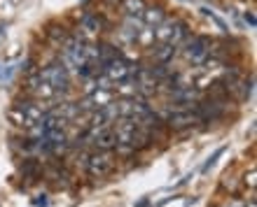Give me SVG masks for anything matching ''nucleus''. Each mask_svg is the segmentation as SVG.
<instances>
[{
    "label": "nucleus",
    "mask_w": 257,
    "mask_h": 207,
    "mask_svg": "<svg viewBox=\"0 0 257 207\" xmlns=\"http://www.w3.org/2000/svg\"><path fill=\"white\" fill-rule=\"evenodd\" d=\"M155 40L159 44H171V47H180L187 40V26L180 19H166L155 28Z\"/></svg>",
    "instance_id": "nucleus-1"
},
{
    "label": "nucleus",
    "mask_w": 257,
    "mask_h": 207,
    "mask_svg": "<svg viewBox=\"0 0 257 207\" xmlns=\"http://www.w3.org/2000/svg\"><path fill=\"white\" fill-rule=\"evenodd\" d=\"M40 80L47 82L49 86L54 88L56 94H66L68 88H70V72H68L66 68L56 60V63H49L45 70L40 72Z\"/></svg>",
    "instance_id": "nucleus-2"
},
{
    "label": "nucleus",
    "mask_w": 257,
    "mask_h": 207,
    "mask_svg": "<svg viewBox=\"0 0 257 207\" xmlns=\"http://www.w3.org/2000/svg\"><path fill=\"white\" fill-rule=\"evenodd\" d=\"M210 40L208 38H203V35H194V38H187L185 40V49H183V54H185V58L190 60V63H194V66H201V63H206L208 60V56H210Z\"/></svg>",
    "instance_id": "nucleus-3"
},
{
    "label": "nucleus",
    "mask_w": 257,
    "mask_h": 207,
    "mask_svg": "<svg viewBox=\"0 0 257 207\" xmlns=\"http://www.w3.org/2000/svg\"><path fill=\"white\" fill-rule=\"evenodd\" d=\"M112 130H115V138H117V144H119V147H134V138H136V130H138V121L119 116V119L112 124Z\"/></svg>",
    "instance_id": "nucleus-4"
},
{
    "label": "nucleus",
    "mask_w": 257,
    "mask_h": 207,
    "mask_svg": "<svg viewBox=\"0 0 257 207\" xmlns=\"http://www.w3.org/2000/svg\"><path fill=\"white\" fill-rule=\"evenodd\" d=\"M112 100H117L115 94H112V88H94V91L80 102V110L82 112H96V110L110 105Z\"/></svg>",
    "instance_id": "nucleus-5"
},
{
    "label": "nucleus",
    "mask_w": 257,
    "mask_h": 207,
    "mask_svg": "<svg viewBox=\"0 0 257 207\" xmlns=\"http://www.w3.org/2000/svg\"><path fill=\"white\" fill-rule=\"evenodd\" d=\"M87 170L91 177H105V174L112 170V156L108 152H98V154H91L87 160Z\"/></svg>",
    "instance_id": "nucleus-6"
},
{
    "label": "nucleus",
    "mask_w": 257,
    "mask_h": 207,
    "mask_svg": "<svg viewBox=\"0 0 257 207\" xmlns=\"http://www.w3.org/2000/svg\"><path fill=\"white\" fill-rule=\"evenodd\" d=\"M89 142H94L96 147L101 149V152H110L112 147H117V138H115V130H112V126H105V128H98V130H94V128H89Z\"/></svg>",
    "instance_id": "nucleus-7"
},
{
    "label": "nucleus",
    "mask_w": 257,
    "mask_h": 207,
    "mask_svg": "<svg viewBox=\"0 0 257 207\" xmlns=\"http://www.w3.org/2000/svg\"><path fill=\"white\" fill-rule=\"evenodd\" d=\"M201 121V114L199 112H192V110H185V112H173L169 116V126L171 128H178V130H183V128H190V126H196Z\"/></svg>",
    "instance_id": "nucleus-8"
},
{
    "label": "nucleus",
    "mask_w": 257,
    "mask_h": 207,
    "mask_svg": "<svg viewBox=\"0 0 257 207\" xmlns=\"http://www.w3.org/2000/svg\"><path fill=\"white\" fill-rule=\"evenodd\" d=\"M164 19H166V12H164L162 7H145V12L141 14L143 26H148V28H157Z\"/></svg>",
    "instance_id": "nucleus-9"
},
{
    "label": "nucleus",
    "mask_w": 257,
    "mask_h": 207,
    "mask_svg": "<svg viewBox=\"0 0 257 207\" xmlns=\"http://www.w3.org/2000/svg\"><path fill=\"white\" fill-rule=\"evenodd\" d=\"M145 0H122V10L126 12V16H138L141 19V14L145 12Z\"/></svg>",
    "instance_id": "nucleus-10"
},
{
    "label": "nucleus",
    "mask_w": 257,
    "mask_h": 207,
    "mask_svg": "<svg viewBox=\"0 0 257 207\" xmlns=\"http://www.w3.org/2000/svg\"><path fill=\"white\" fill-rule=\"evenodd\" d=\"M176 56V47H171V44H159L155 49V60L157 63H166L169 66V60Z\"/></svg>",
    "instance_id": "nucleus-11"
},
{
    "label": "nucleus",
    "mask_w": 257,
    "mask_h": 207,
    "mask_svg": "<svg viewBox=\"0 0 257 207\" xmlns=\"http://www.w3.org/2000/svg\"><path fill=\"white\" fill-rule=\"evenodd\" d=\"M82 26L87 28V30H91V33H98L103 24H101V19H98V16H94V14H87V16L82 19Z\"/></svg>",
    "instance_id": "nucleus-12"
},
{
    "label": "nucleus",
    "mask_w": 257,
    "mask_h": 207,
    "mask_svg": "<svg viewBox=\"0 0 257 207\" xmlns=\"http://www.w3.org/2000/svg\"><path fill=\"white\" fill-rule=\"evenodd\" d=\"M245 21L250 24V28H255V26H257V21H255V14H252V12H245Z\"/></svg>",
    "instance_id": "nucleus-13"
},
{
    "label": "nucleus",
    "mask_w": 257,
    "mask_h": 207,
    "mask_svg": "<svg viewBox=\"0 0 257 207\" xmlns=\"http://www.w3.org/2000/svg\"><path fill=\"white\" fill-rule=\"evenodd\" d=\"M245 180L250 182V184H255V170H250V174H245Z\"/></svg>",
    "instance_id": "nucleus-14"
}]
</instances>
